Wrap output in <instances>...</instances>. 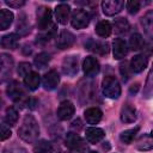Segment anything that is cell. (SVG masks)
Listing matches in <instances>:
<instances>
[{
	"instance_id": "10",
	"label": "cell",
	"mask_w": 153,
	"mask_h": 153,
	"mask_svg": "<svg viewBox=\"0 0 153 153\" xmlns=\"http://www.w3.org/2000/svg\"><path fill=\"white\" fill-rule=\"evenodd\" d=\"M74 111H75V108H74L73 103L71 100H63L60 103L56 114H57V117L60 120L67 121L74 115Z\"/></svg>"
},
{
	"instance_id": "28",
	"label": "cell",
	"mask_w": 153,
	"mask_h": 153,
	"mask_svg": "<svg viewBox=\"0 0 153 153\" xmlns=\"http://www.w3.org/2000/svg\"><path fill=\"white\" fill-rule=\"evenodd\" d=\"M143 97L145 98H153V65L149 69V73L146 79V84L143 87Z\"/></svg>"
},
{
	"instance_id": "38",
	"label": "cell",
	"mask_w": 153,
	"mask_h": 153,
	"mask_svg": "<svg viewBox=\"0 0 153 153\" xmlns=\"http://www.w3.org/2000/svg\"><path fill=\"white\" fill-rule=\"evenodd\" d=\"M129 69H130V67H128L127 62H122L120 65V73H121V75H122L124 81H127L129 79V75H130L129 74Z\"/></svg>"
},
{
	"instance_id": "5",
	"label": "cell",
	"mask_w": 153,
	"mask_h": 153,
	"mask_svg": "<svg viewBox=\"0 0 153 153\" xmlns=\"http://www.w3.org/2000/svg\"><path fill=\"white\" fill-rule=\"evenodd\" d=\"M71 24L75 29H84L90 24V14L84 10H75L72 14Z\"/></svg>"
},
{
	"instance_id": "18",
	"label": "cell",
	"mask_w": 153,
	"mask_h": 153,
	"mask_svg": "<svg viewBox=\"0 0 153 153\" xmlns=\"http://www.w3.org/2000/svg\"><path fill=\"white\" fill-rule=\"evenodd\" d=\"M85 135H86V140L90 143H97V142H99L100 140L104 139L105 133H104V130L102 128H98V127H88L85 130Z\"/></svg>"
},
{
	"instance_id": "20",
	"label": "cell",
	"mask_w": 153,
	"mask_h": 153,
	"mask_svg": "<svg viewBox=\"0 0 153 153\" xmlns=\"http://www.w3.org/2000/svg\"><path fill=\"white\" fill-rule=\"evenodd\" d=\"M130 71L134 73H141L147 67V57L145 55H135L129 63Z\"/></svg>"
},
{
	"instance_id": "19",
	"label": "cell",
	"mask_w": 153,
	"mask_h": 153,
	"mask_svg": "<svg viewBox=\"0 0 153 153\" xmlns=\"http://www.w3.org/2000/svg\"><path fill=\"white\" fill-rule=\"evenodd\" d=\"M85 47L88 50H91V51H93L96 54H99V55H105V54L109 53V44L106 42H103V41H93V39H90L85 44Z\"/></svg>"
},
{
	"instance_id": "22",
	"label": "cell",
	"mask_w": 153,
	"mask_h": 153,
	"mask_svg": "<svg viewBox=\"0 0 153 153\" xmlns=\"http://www.w3.org/2000/svg\"><path fill=\"white\" fill-rule=\"evenodd\" d=\"M39 82H41V78H39V74L37 72H31L29 73L25 78H24V84L25 86L30 90V91H35L38 88L39 86Z\"/></svg>"
},
{
	"instance_id": "13",
	"label": "cell",
	"mask_w": 153,
	"mask_h": 153,
	"mask_svg": "<svg viewBox=\"0 0 153 153\" xmlns=\"http://www.w3.org/2000/svg\"><path fill=\"white\" fill-rule=\"evenodd\" d=\"M141 26L146 33V36L153 39V10L147 11L140 19Z\"/></svg>"
},
{
	"instance_id": "29",
	"label": "cell",
	"mask_w": 153,
	"mask_h": 153,
	"mask_svg": "<svg viewBox=\"0 0 153 153\" xmlns=\"http://www.w3.org/2000/svg\"><path fill=\"white\" fill-rule=\"evenodd\" d=\"M136 148L140 151H149L153 148V136L152 135H143L137 140Z\"/></svg>"
},
{
	"instance_id": "31",
	"label": "cell",
	"mask_w": 153,
	"mask_h": 153,
	"mask_svg": "<svg viewBox=\"0 0 153 153\" xmlns=\"http://www.w3.org/2000/svg\"><path fill=\"white\" fill-rule=\"evenodd\" d=\"M139 129H140L139 127H135V128L127 129V130L122 131V133L120 134V140H121L123 143H126V145L131 143V142H133V140H134V137L136 136V134H137Z\"/></svg>"
},
{
	"instance_id": "21",
	"label": "cell",
	"mask_w": 153,
	"mask_h": 153,
	"mask_svg": "<svg viewBox=\"0 0 153 153\" xmlns=\"http://www.w3.org/2000/svg\"><path fill=\"white\" fill-rule=\"evenodd\" d=\"M121 121L123 123H131L136 120V110L134 106H131L130 104H126L122 106L121 109V114H120Z\"/></svg>"
},
{
	"instance_id": "41",
	"label": "cell",
	"mask_w": 153,
	"mask_h": 153,
	"mask_svg": "<svg viewBox=\"0 0 153 153\" xmlns=\"http://www.w3.org/2000/svg\"><path fill=\"white\" fill-rule=\"evenodd\" d=\"M4 153H26V151L20 147H11V148L7 147V148H5Z\"/></svg>"
},
{
	"instance_id": "44",
	"label": "cell",
	"mask_w": 153,
	"mask_h": 153,
	"mask_svg": "<svg viewBox=\"0 0 153 153\" xmlns=\"http://www.w3.org/2000/svg\"><path fill=\"white\" fill-rule=\"evenodd\" d=\"M88 153H97V152H94V151H91V152H88Z\"/></svg>"
},
{
	"instance_id": "43",
	"label": "cell",
	"mask_w": 153,
	"mask_h": 153,
	"mask_svg": "<svg viewBox=\"0 0 153 153\" xmlns=\"http://www.w3.org/2000/svg\"><path fill=\"white\" fill-rule=\"evenodd\" d=\"M31 102H32V103H35V102H36V100H32V99H29V102H27V104H30V103H31ZM30 108H31V109H33V105H32V104H31V106H30Z\"/></svg>"
},
{
	"instance_id": "39",
	"label": "cell",
	"mask_w": 153,
	"mask_h": 153,
	"mask_svg": "<svg viewBox=\"0 0 153 153\" xmlns=\"http://www.w3.org/2000/svg\"><path fill=\"white\" fill-rule=\"evenodd\" d=\"M11 136V130H10V127L5 123L1 124V141H5L6 139H8Z\"/></svg>"
},
{
	"instance_id": "37",
	"label": "cell",
	"mask_w": 153,
	"mask_h": 153,
	"mask_svg": "<svg viewBox=\"0 0 153 153\" xmlns=\"http://www.w3.org/2000/svg\"><path fill=\"white\" fill-rule=\"evenodd\" d=\"M17 31L20 35H26L27 32H30V25L26 24L25 19H20L17 24Z\"/></svg>"
},
{
	"instance_id": "7",
	"label": "cell",
	"mask_w": 153,
	"mask_h": 153,
	"mask_svg": "<svg viewBox=\"0 0 153 153\" xmlns=\"http://www.w3.org/2000/svg\"><path fill=\"white\" fill-rule=\"evenodd\" d=\"M82 71H84L86 76H90V78L96 76L100 71V66H99L98 60L93 56H86L84 62H82Z\"/></svg>"
},
{
	"instance_id": "4",
	"label": "cell",
	"mask_w": 153,
	"mask_h": 153,
	"mask_svg": "<svg viewBox=\"0 0 153 153\" xmlns=\"http://www.w3.org/2000/svg\"><path fill=\"white\" fill-rule=\"evenodd\" d=\"M37 26L42 31L47 30L49 26H51V10L45 6H41L37 8Z\"/></svg>"
},
{
	"instance_id": "36",
	"label": "cell",
	"mask_w": 153,
	"mask_h": 153,
	"mask_svg": "<svg viewBox=\"0 0 153 153\" xmlns=\"http://www.w3.org/2000/svg\"><path fill=\"white\" fill-rule=\"evenodd\" d=\"M17 72H18V74H19L20 76H24V78H25L29 73L32 72V71H31V65H30L29 62H20L19 66H18Z\"/></svg>"
},
{
	"instance_id": "16",
	"label": "cell",
	"mask_w": 153,
	"mask_h": 153,
	"mask_svg": "<svg viewBox=\"0 0 153 153\" xmlns=\"http://www.w3.org/2000/svg\"><path fill=\"white\" fill-rule=\"evenodd\" d=\"M84 117L88 124H97L103 117V112L97 106H91L84 111Z\"/></svg>"
},
{
	"instance_id": "3",
	"label": "cell",
	"mask_w": 153,
	"mask_h": 153,
	"mask_svg": "<svg viewBox=\"0 0 153 153\" xmlns=\"http://www.w3.org/2000/svg\"><path fill=\"white\" fill-rule=\"evenodd\" d=\"M65 142L69 149L78 152V153H85L87 149V145H86L85 140L80 135H78L76 133H73V131L67 133V135L65 137Z\"/></svg>"
},
{
	"instance_id": "1",
	"label": "cell",
	"mask_w": 153,
	"mask_h": 153,
	"mask_svg": "<svg viewBox=\"0 0 153 153\" xmlns=\"http://www.w3.org/2000/svg\"><path fill=\"white\" fill-rule=\"evenodd\" d=\"M39 135V127L33 116L26 115L18 129V136L25 142H35Z\"/></svg>"
},
{
	"instance_id": "42",
	"label": "cell",
	"mask_w": 153,
	"mask_h": 153,
	"mask_svg": "<svg viewBox=\"0 0 153 153\" xmlns=\"http://www.w3.org/2000/svg\"><path fill=\"white\" fill-rule=\"evenodd\" d=\"M137 90H139V84H135V85H133V86L130 87V90H129V91H130V93H133V92H134V93H136V91H137Z\"/></svg>"
},
{
	"instance_id": "14",
	"label": "cell",
	"mask_w": 153,
	"mask_h": 153,
	"mask_svg": "<svg viewBox=\"0 0 153 153\" xmlns=\"http://www.w3.org/2000/svg\"><path fill=\"white\" fill-rule=\"evenodd\" d=\"M13 69V59L8 54H1V80L5 81L10 78Z\"/></svg>"
},
{
	"instance_id": "15",
	"label": "cell",
	"mask_w": 153,
	"mask_h": 153,
	"mask_svg": "<svg viewBox=\"0 0 153 153\" xmlns=\"http://www.w3.org/2000/svg\"><path fill=\"white\" fill-rule=\"evenodd\" d=\"M71 16V7L68 4H60L55 7V17L60 24H67Z\"/></svg>"
},
{
	"instance_id": "32",
	"label": "cell",
	"mask_w": 153,
	"mask_h": 153,
	"mask_svg": "<svg viewBox=\"0 0 153 153\" xmlns=\"http://www.w3.org/2000/svg\"><path fill=\"white\" fill-rule=\"evenodd\" d=\"M129 47L133 50H140L145 47V41L140 33H133L129 38Z\"/></svg>"
},
{
	"instance_id": "25",
	"label": "cell",
	"mask_w": 153,
	"mask_h": 153,
	"mask_svg": "<svg viewBox=\"0 0 153 153\" xmlns=\"http://www.w3.org/2000/svg\"><path fill=\"white\" fill-rule=\"evenodd\" d=\"M13 22V13L8 10L0 11V30H6Z\"/></svg>"
},
{
	"instance_id": "23",
	"label": "cell",
	"mask_w": 153,
	"mask_h": 153,
	"mask_svg": "<svg viewBox=\"0 0 153 153\" xmlns=\"http://www.w3.org/2000/svg\"><path fill=\"white\" fill-rule=\"evenodd\" d=\"M19 43V36L17 33H8L2 36L1 47L5 49H16Z\"/></svg>"
},
{
	"instance_id": "40",
	"label": "cell",
	"mask_w": 153,
	"mask_h": 153,
	"mask_svg": "<svg viewBox=\"0 0 153 153\" xmlns=\"http://www.w3.org/2000/svg\"><path fill=\"white\" fill-rule=\"evenodd\" d=\"M5 4H6L7 6L12 7V8H19V7H22V6L25 5V1H24V0H10V1L6 0Z\"/></svg>"
},
{
	"instance_id": "30",
	"label": "cell",
	"mask_w": 153,
	"mask_h": 153,
	"mask_svg": "<svg viewBox=\"0 0 153 153\" xmlns=\"http://www.w3.org/2000/svg\"><path fill=\"white\" fill-rule=\"evenodd\" d=\"M53 145L47 140L37 141L33 145V153H53Z\"/></svg>"
},
{
	"instance_id": "33",
	"label": "cell",
	"mask_w": 153,
	"mask_h": 153,
	"mask_svg": "<svg viewBox=\"0 0 153 153\" xmlns=\"http://www.w3.org/2000/svg\"><path fill=\"white\" fill-rule=\"evenodd\" d=\"M49 61H50V55L48 54V53H39L38 55H36V57L33 59V63H35V66L37 67V68H39V69H42V68H44L48 63H49Z\"/></svg>"
},
{
	"instance_id": "24",
	"label": "cell",
	"mask_w": 153,
	"mask_h": 153,
	"mask_svg": "<svg viewBox=\"0 0 153 153\" xmlns=\"http://www.w3.org/2000/svg\"><path fill=\"white\" fill-rule=\"evenodd\" d=\"M96 33L102 37V38H106L111 35V31H112V26L111 24L108 22V20H100L97 25H96V29H94Z\"/></svg>"
},
{
	"instance_id": "9",
	"label": "cell",
	"mask_w": 153,
	"mask_h": 153,
	"mask_svg": "<svg viewBox=\"0 0 153 153\" xmlns=\"http://www.w3.org/2000/svg\"><path fill=\"white\" fill-rule=\"evenodd\" d=\"M59 82H60V75L55 69H50L43 75L42 84H43V87L48 91L55 90L57 87Z\"/></svg>"
},
{
	"instance_id": "12",
	"label": "cell",
	"mask_w": 153,
	"mask_h": 153,
	"mask_svg": "<svg viewBox=\"0 0 153 153\" xmlns=\"http://www.w3.org/2000/svg\"><path fill=\"white\" fill-rule=\"evenodd\" d=\"M6 92H7L8 97L14 102H22V99L25 97V91L23 90L22 85L18 81H12L8 85Z\"/></svg>"
},
{
	"instance_id": "8",
	"label": "cell",
	"mask_w": 153,
	"mask_h": 153,
	"mask_svg": "<svg viewBox=\"0 0 153 153\" xmlns=\"http://www.w3.org/2000/svg\"><path fill=\"white\" fill-rule=\"evenodd\" d=\"M124 7V1L122 0H105L102 2V10L106 16H115L120 13Z\"/></svg>"
},
{
	"instance_id": "35",
	"label": "cell",
	"mask_w": 153,
	"mask_h": 153,
	"mask_svg": "<svg viewBox=\"0 0 153 153\" xmlns=\"http://www.w3.org/2000/svg\"><path fill=\"white\" fill-rule=\"evenodd\" d=\"M126 7H127V10H128V12L130 14H135V13L139 12V10L141 7V4L137 0H130V1H128L126 4Z\"/></svg>"
},
{
	"instance_id": "2",
	"label": "cell",
	"mask_w": 153,
	"mask_h": 153,
	"mask_svg": "<svg viewBox=\"0 0 153 153\" xmlns=\"http://www.w3.org/2000/svg\"><path fill=\"white\" fill-rule=\"evenodd\" d=\"M102 88H103V93L106 98L110 99H117L121 96V86L118 80L112 76V75H108L103 79L102 81Z\"/></svg>"
},
{
	"instance_id": "17",
	"label": "cell",
	"mask_w": 153,
	"mask_h": 153,
	"mask_svg": "<svg viewBox=\"0 0 153 153\" xmlns=\"http://www.w3.org/2000/svg\"><path fill=\"white\" fill-rule=\"evenodd\" d=\"M112 50H114V59L121 60L128 54V45L124 39L116 38L112 43Z\"/></svg>"
},
{
	"instance_id": "6",
	"label": "cell",
	"mask_w": 153,
	"mask_h": 153,
	"mask_svg": "<svg viewBox=\"0 0 153 153\" xmlns=\"http://www.w3.org/2000/svg\"><path fill=\"white\" fill-rule=\"evenodd\" d=\"M79 71V59L75 55H68L62 61V72L68 76H74Z\"/></svg>"
},
{
	"instance_id": "11",
	"label": "cell",
	"mask_w": 153,
	"mask_h": 153,
	"mask_svg": "<svg viewBox=\"0 0 153 153\" xmlns=\"http://www.w3.org/2000/svg\"><path fill=\"white\" fill-rule=\"evenodd\" d=\"M75 42V36L71 32V31H67V30H63L60 32L57 39H56V45L59 49L63 50V49H68L71 48Z\"/></svg>"
},
{
	"instance_id": "26",
	"label": "cell",
	"mask_w": 153,
	"mask_h": 153,
	"mask_svg": "<svg viewBox=\"0 0 153 153\" xmlns=\"http://www.w3.org/2000/svg\"><path fill=\"white\" fill-rule=\"evenodd\" d=\"M114 29H115L116 33L122 35V33H127L129 31L130 25L126 18H117L114 20Z\"/></svg>"
},
{
	"instance_id": "27",
	"label": "cell",
	"mask_w": 153,
	"mask_h": 153,
	"mask_svg": "<svg viewBox=\"0 0 153 153\" xmlns=\"http://www.w3.org/2000/svg\"><path fill=\"white\" fill-rule=\"evenodd\" d=\"M18 121V112L14 108L10 106L6 109V112H5V116H4V122L5 124H7L8 127H13L16 126Z\"/></svg>"
},
{
	"instance_id": "34",
	"label": "cell",
	"mask_w": 153,
	"mask_h": 153,
	"mask_svg": "<svg viewBox=\"0 0 153 153\" xmlns=\"http://www.w3.org/2000/svg\"><path fill=\"white\" fill-rule=\"evenodd\" d=\"M55 32H56V26L53 24V25H51V26H49L47 30L42 31L39 36H37V41L48 42V41H50V39L55 36Z\"/></svg>"
}]
</instances>
